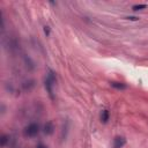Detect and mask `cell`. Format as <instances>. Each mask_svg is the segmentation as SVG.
<instances>
[{"label": "cell", "mask_w": 148, "mask_h": 148, "mask_svg": "<svg viewBox=\"0 0 148 148\" xmlns=\"http://www.w3.org/2000/svg\"><path fill=\"white\" fill-rule=\"evenodd\" d=\"M38 132H40V126H38V124H35V123L28 125L24 129V135L25 137H30V138L35 137V135L38 134Z\"/></svg>", "instance_id": "cell-2"}, {"label": "cell", "mask_w": 148, "mask_h": 148, "mask_svg": "<svg viewBox=\"0 0 148 148\" xmlns=\"http://www.w3.org/2000/svg\"><path fill=\"white\" fill-rule=\"evenodd\" d=\"M110 84L113 88H116V89H118V90H124V89H126V88H127V86L125 83H122V82H115V81H112V82H110Z\"/></svg>", "instance_id": "cell-5"}, {"label": "cell", "mask_w": 148, "mask_h": 148, "mask_svg": "<svg viewBox=\"0 0 148 148\" xmlns=\"http://www.w3.org/2000/svg\"><path fill=\"white\" fill-rule=\"evenodd\" d=\"M31 87H34V81H29V82H24L23 83V88H24V89H30V88Z\"/></svg>", "instance_id": "cell-7"}, {"label": "cell", "mask_w": 148, "mask_h": 148, "mask_svg": "<svg viewBox=\"0 0 148 148\" xmlns=\"http://www.w3.org/2000/svg\"><path fill=\"white\" fill-rule=\"evenodd\" d=\"M126 19H129V20H132V21H137V20H139L138 17H133V16H131V17H126Z\"/></svg>", "instance_id": "cell-11"}, {"label": "cell", "mask_w": 148, "mask_h": 148, "mask_svg": "<svg viewBox=\"0 0 148 148\" xmlns=\"http://www.w3.org/2000/svg\"><path fill=\"white\" fill-rule=\"evenodd\" d=\"M109 111L105 109V110H102V112H101V122L102 123H108V121H109Z\"/></svg>", "instance_id": "cell-6"}, {"label": "cell", "mask_w": 148, "mask_h": 148, "mask_svg": "<svg viewBox=\"0 0 148 148\" xmlns=\"http://www.w3.org/2000/svg\"><path fill=\"white\" fill-rule=\"evenodd\" d=\"M53 132H54V126H53V124H52L51 122L46 123L45 126H44V133H45L46 135H51Z\"/></svg>", "instance_id": "cell-4"}, {"label": "cell", "mask_w": 148, "mask_h": 148, "mask_svg": "<svg viewBox=\"0 0 148 148\" xmlns=\"http://www.w3.org/2000/svg\"><path fill=\"white\" fill-rule=\"evenodd\" d=\"M7 141H8V137L7 135H3L1 137V142H0V143H1V146H5Z\"/></svg>", "instance_id": "cell-9"}, {"label": "cell", "mask_w": 148, "mask_h": 148, "mask_svg": "<svg viewBox=\"0 0 148 148\" xmlns=\"http://www.w3.org/2000/svg\"><path fill=\"white\" fill-rule=\"evenodd\" d=\"M147 6L146 5H134L133 7H132V9L133 11H140V9H145Z\"/></svg>", "instance_id": "cell-8"}, {"label": "cell", "mask_w": 148, "mask_h": 148, "mask_svg": "<svg viewBox=\"0 0 148 148\" xmlns=\"http://www.w3.org/2000/svg\"><path fill=\"white\" fill-rule=\"evenodd\" d=\"M126 143V139L124 137H116L113 139V148H123Z\"/></svg>", "instance_id": "cell-3"}, {"label": "cell", "mask_w": 148, "mask_h": 148, "mask_svg": "<svg viewBox=\"0 0 148 148\" xmlns=\"http://www.w3.org/2000/svg\"><path fill=\"white\" fill-rule=\"evenodd\" d=\"M44 34H45L46 36H49V35H50V28H49V27H46V25L44 27Z\"/></svg>", "instance_id": "cell-10"}, {"label": "cell", "mask_w": 148, "mask_h": 148, "mask_svg": "<svg viewBox=\"0 0 148 148\" xmlns=\"http://www.w3.org/2000/svg\"><path fill=\"white\" fill-rule=\"evenodd\" d=\"M56 83V74L53 71H49L46 79H45V88H46V92L50 96L51 100H54V95H53V86Z\"/></svg>", "instance_id": "cell-1"}, {"label": "cell", "mask_w": 148, "mask_h": 148, "mask_svg": "<svg viewBox=\"0 0 148 148\" xmlns=\"http://www.w3.org/2000/svg\"><path fill=\"white\" fill-rule=\"evenodd\" d=\"M36 148H48V147H46V146H44V145H42V143H41V145H38V146H37V147H36Z\"/></svg>", "instance_id": "cell-12"}]
</instances>
